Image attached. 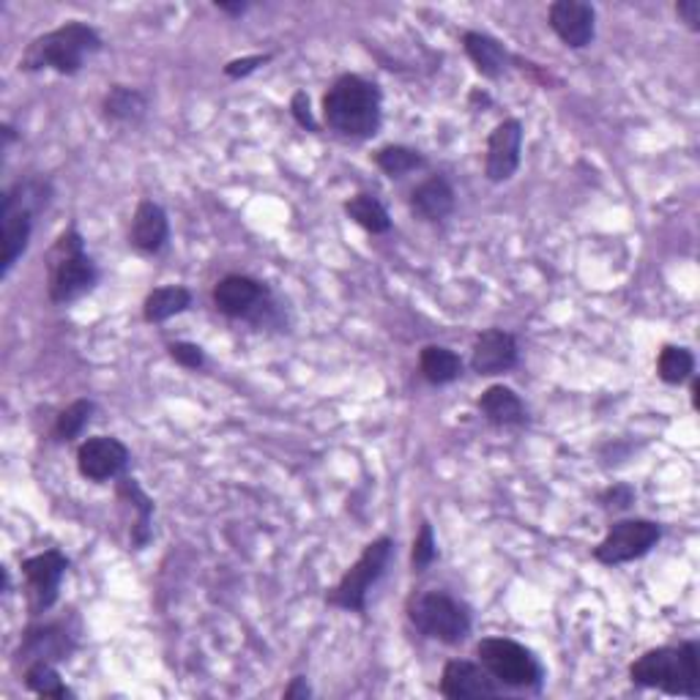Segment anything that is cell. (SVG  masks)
<instances>
[{"mask_svg": "<svg viewBox=\"0 0 700 700\" xmlns=\"http://www.w3.org/2000/svg\"><path fill=\"white\" fill-rule=\"evenodd\" d=\"M380 88L358 74H345L323 99V118L334 132L353 140L373 138L380 129Z\"/></svg>", "mask_w": 700, "mask_h": 700, "instance_id": "cell-1", "label": "cell"}, {"mask_svg": "<svg viewBox=\"0 0 700 700\" xmlns=\"http://www.w3.org/2000/svg\"><path fill=\"white\" fill-rule=\"evenodd\" d=\"M632 685L663 690L668 696L700 698V646L696 640L681 646L651 648L629 668Z\"/></svg>", "mask_w": 700, "mask_h": 700, "instance_id": "cell-2", "label": "cell"}, {"mask_svg": "<svg viewBox=\"0 0 700 700\" xmlns=\"http://www.w3.org/2000/svg\"><path fill=\"white\" fill-rule=\"evenodd\" d=\"M101 50L99 33L85 22H66L55 31L44 33L22 55L20 66L25 72L55 69L61 74H77L83 69L85 58Z\"/></svg>", "mask_w": 700, "mask_h": 700, "instance_id": "cell-3", "label": "cell"}, {"mask_svg": "<svg viewBox=\"0 0 700 700\" xmlns=\"http://www.w3.org/2000/svg\"><path fill=\"white\" fill-rule=\"evenodd\" d=\"M96 280H99V269H96L94 258L85 252L83 236L72 227L55 241L53 252H50V299L55 304H69V301L90 293Z\"/></svg>", "mask_w": 700, "mask_h": 700, "instance_id": "cell-4", "label": "cell"}, {"mask_svg": "<svg viewBox=\"0 0 700 700\" xmlns=\"http://www.w3.org/2000/svg\"><path fill=\"white\" fill-rule=\"evenodd\" d=\"M480 663L500 687H520V690H539L542 687V665L523 643L509 637H485L476 646Z\"/></svg>", "mask_w": 700, "mask_h": 700, "instance_id": "cell-5", "label": "cell"}, {"mask_svg": "<svg viewBox=\"0 0 700 700\" xmlns=\"http://www.w3.org/2000/svg\"><path fill=\"white\" fill-rule=\"evenodd\" d=\"M411 622L417 624L421 635L432 640L457 646L471 632V613L463 602L443 591H427L411 605Z\"/></svg>", "mask_w": 700, "mask_h": 700, "instance_id": "cell-6", "label": "cell"}, {"mask_svg": "<svg viewBox=\"0 0 700 700\" xmlns=\"http://www.w3.org/2000/svg\"><path fill=\"white\" fill-rule=\"evenodd\" d=\"M391 550H395V542L389 537H380L373 545H367L362 559L353 563L348 572H345V578L337 583V589L329 594V602L343 607V611H367V594L384 578L386 567L391 561Z\"/></svg>", "mask_w": 700, "mask_h": 700, "instance_id": "cell-7", "label": "cell"}, {"mask_svg": "<svg viewBox=\"0 0 700 700\" xmlns=\"http://www.w3.org/2000/svg\"><path fill=\"white\" fill-rule=\"evenodd\" d=\"M663 537V528L651 520H622L607 531V537L596 545L594 559L607 567L627 563L646 556Z\"/></svg>", "mask_w": 700, "mask_h": 700, "instance_id": "cell-8", "label": "cell"}, {"mask_svg": "<svg viewBox=\"0 0 700 700\" xmlns=\"http://www.w3.org/2000/svg\"><path fill=\"white\" fill-rule=\"evenodd\" d=\"M129 449L118 438L96 435L77 449V469L85 480L107 482L127 471Z\"/></svg>", "mask_w": 700, "mask_h": 700, "instance_id": "cell-9", "label": "cell"}, {"mask_svg": "<svg viewBox=\"0 0 700 700\" xmlns=\"http://www.w3.org/2000/svg\"><path fill=\"white\" fill-rule=\"evenodd\" d=\"M66 569H69V559L58 550H47V553H39L22 563V574H25L28 589H31L33 611L42 613L55 605Z\"/></svg>", "mask_w": 700, "mask_h": 700, "instance_id": "cell-10", "label": "cell"}, {"mask_svg": "<svg viewBox=\"0 0 700 700\" xmlns=\"http://www.w3.org/2000/svg\"><path fill=\"white\" fill-rule=\"evenodd\" d=\"M214 304L227 317H258L260 312L271 306L269 288L252 280V277L230 274L214 288Z\"/></svg>", "mask_w": 700, "mask_h": 700, "instance_id": "cell-11", "label": "cell"}, {"mask_svg": "<svg viewBox=\"0 0 700 700\" xmlns=\"http://www.w3.org/2000/svg\"><path fill=\"white\" fill-rule=\"evenodd\" d=\"M504 687L480 665L469 659H452L446 663L441 676V696L449 700H487L498 698Z\"/></svg>", "mask_w": 700, "mask_h": 700, "instance_id": "cell-12", "label": "cell"}, {"mask_svg": "<svg viewBox=\"0 0 700 700\" xmlns=\"http://www.w3.org/2000/svg\"><path fill=\"white\" fill-rule=\"evenodd\" d=\"M520 148H523V123L517 118L498 123L487 140V179L500 184L509 181L520 168Z\"/></svg>", "mask_w": 700, "mask_h": 700, "instance_id": "cell-13", "label": "cell"}, {"mask_svg": "<svg viewBox=\"0 0 700 700\" xmlns=\"http://www.w3.org/2000/svg\"><path fill=\"white\" fill-rule=\"evenodd\" d=\"M550 28L567 47L583 50L594 39V6L583 0H556L550 6Z\"/></svg>", "mask_w": 700, "mask_h": 700, "instance_id": "cell-14", "label": "cell"}, {"mask_svg": "<svg viewBox=\"0 0 700 700\" xmlns=\"http://www.w3.org/2000/svg\"><path fill=\"white\" fill-rule=\"evenodd\" d=\"M33 211L20 206L11 195L3 192V203H0V225H3V277L11 274L17 260L28 249L33 230Z\"/></svg>", "mask_w": 700, "mask_h": 700, "instance_id": "cell-15", "label": "cell"}, {"mask_svg": "<svg viewBox=\"0 0 700 700\" xmlns=\"http://www.w3.org/2000/svg\"><path fill=\"white\" fill-rule=\"evenodd\" d=\"M517 364V343L504 329H487L476 337L471 367L480 375H500Z\"/></svg>", "mask_w": 700, "mask_h": 700, "instance_id": "cell-16", "label": "cell"}, {"mask_svg": "<svg viewBox=\"0 0 700 700\" xmlns=\"http://www.w3.org/2000/svg\"><path fill=\"white\" fill-rule=\"evenodd\" d=\"M170 238V222L164 208L153 201H142L134 211L132 230H129V241L146 255L162 252L164 244Z\"/></svg>", "mask_w": 700, "mask_h": 700, "instance_id": "cell-17", "label": "cell"}, {"mask_svg": "<svg viewBox=\"0 0 700 700\" xmlns=\"http://www.w3.org/2000/svg\"><path fill=\"white\" fill-rule=\"evenodd\" d=\"M74 643L69 629H64L61 624H47V627H36L28 629L25 643L20 648V657L28 659V665L39 663H61L72 654Z\"/></svg>", "mask_w": 700, "mask_h": 700, "instance_id": "cell-18", "label": "cell"}, {"mask_svg": "<svg viewBox=\"0 0 700 700\" xmlns=\"http://www.w3.org/2000/svg\"><path fill=\"white\" fill-rule=\"evenodd\" d=\"M413 214L424 222H441L454 211V190L443 175H432L419 184L411 195Z\"/></svg>", "mask_w": 700, "mask_h": 700, "instance_id": "cell-19", "label": "cell"}, {"mask_svg": "<svg viewBox=\"0 0 700 700\" xmlns=\"http://www.w3.org/2000/svg\"><path fill=\"white\" fill-rule=\"evenodd\" d=\"M480 411L485 413L487 421H493L498 427H520L528 421L526 406H523V400L509 386H491L482 395Z\"/></svg>", "mask_w": 700, "mask_h": 700, "instance_id": "cell-20", "label": "cell"}, {"mask_svg": "<svg viewBox=\"0 0 700 700\" xmlns=\"http://www.w3.org/2000/svg\"><path fill=\"white\" fill-rule=\"evenodd\" d=\"M463 44H465V53H469V58L474 61L476 69L485 74V77L495 79L506 72L509 55H506L504 44H500L498 39L487 36V33L469 31L463 36Z\"/></svg>", "mask_w": 700, "mask_h": 700, "instance_id": "cell-21", "label": "cell"}, {"mask_svg": "<svg viewBox=\"0 0 700 700\" xmlns=\"http://www.w3.org/2000/svg\"><path fill=\"white\" fill-rule=\"evenodd\" d=\"M190 304L192 293L184 284H164V288H157L148 295L146 306H142V315H146L148 323H164L170 321V317L190 310Z\"/></svg>", "mask_w": 700, "mask_h": 700, "instance_id": "cell-22", "label": "cell"}, {"mask_svg": "<svg viewBox=\"0 0 700 700\" xmlns=\"http://www.w3.org/2000/svg\"><path fill=\"white\" fill-rule=\"evenodd\" d=\"M148 101L138 88H127V85H116L110 94L105 96V116L110 121L123 123V127H138L146 118Z\"/></svg>", "mask_w": 700, "mask_h": 700, "instance_id": "cell-23", "label": "cell"}, {"mask_svg": "<svg viewBox=\"0 0 700 700\" xmlns=\"http://www.w3.org/2000/svg\"><path fill=\"white\" fill-rule=\"evenodd\" d=\"M419 367L421 375H424L430 384L443 386V384H452L463 375V358L457 356L454 351L443 348V345H427L419 356Z\"/></svg>", "mask_w": 700, "mask_h": 700, "instance_id": "cell-24", "label": "cell"}, {"mask_svg": "<svg viewBox=\"0 0 700 700\" xmlns=\"http://www.w3.org/2000/svg\"><path fill=\"white\" fill-rule=\"evenodd\" d=\"M118 495H121L123 504H129L134 511H138V523L132 526V545L134 548H146L148 539H151L153 500L148 498L146 491H142V487L134 480L118 482Z\"/></svg>", "mask_w": 700, "mask_h": 700, "instance_id": "cell-25", "label": "cell"}, {"mask_svg": "<svg viewBox=\"0 0 700 700\" xmlns=\"http://www.w3.org/2000/svg\"><path fill=\"white\" fill-rule=\"evenodd\" d=\"M345 214L369 233H386L391 227L389 211L375 195H356L345 203Z\"/></svg>", "mask_w": 700, "mask_h": 700, "instance_id": "cell-26", "label": "cell"}, {"mask_svg": "<svg viewBox=\"0 0 700 700\" xmlns=\"http://www.w3.org/2000/svg\"><path fill=\"white\" fill-rule=\"evenodd\" d=\"M25 687L42 698H58V700L74 698V692L64 685V681H61V674L53 668V663H44V659L28 665Z\"/></svg>", "mask_w": 700, "mask_h": 700, "instance_id": "cell-27", "label": "cell"}, {"mask_svg": "<svg viewBox=\"0 0 700 700\" xmlns=\"http://www.w3.org/2000/svg\"><path fill=\"white\" fill-rule=\"evenodd\" d=\"M375 164H378L389 179H402V175L424 168V157H421L419 151H413V148L386 146L375 153Z\"/></svg>", "mask_w": 700, "mask_h": 700, "instance_id": "cell-28", "label": "cell"}, {"mask_svg": "<svg viewBox=\"0 0 700 700\" xmlns=\"http://www.w3.org/2000/svg\"><path fill=\"white\" fill-rule=\"evenodd\" d=\"M696 373V356H692L687 348H676V345H668L659 353L657 362V375L670 386L685 384L687 378H692Z\"/></svg>", "mask_w": 700, "mask_h": 700, "instance_id": "cell-29", "label": "cell"}, {"mask_svg": "<svg viewBox=\"0 0 700 700\" xmlns=\"http://www.w3.org/2000/svg\"><path fill=\"white\" fill-rule=\"evenodd\" d=\"M94 411L96 406L90 400H74L66 411H61L58 421H55V438H58V441H74V438L88 427Z\"/></svg>", "mask_w": 700, "mask_h": 700, "instance_id": "cell-30", "label": "cell"}, {"mask_svg": "<svg viewBox=\"0 0 700 700\" xmlns=\"http://www.w3.org/2000/svg\"><path fill=\"white\" fill-rule=\"evenodd\" d=\"M435 556H438V548H435V539H432L430 523H421V531L417 542H413V567H417V572L430 567V563L435 561Z\"/></svg>", "mask_w": 700, "mask_h": 700, "instance_id": "cell-31", "label": "cell"}, {"mask_svg": "<svg viewBox=\"0 0 700 700\" xmlns=\"http://www.w3.org/2000/svg\"><path fill=\"white\" fill-rule=\"evenodd\" d=\"M170 356L186 369H201L206 364V353H203L201 345L195 343H175L170 345Z\"/></svg>", "mask_w": 700, "mask_h": 700, "instance_id": "cell-32", "label": "cell"}, {"mask_svg": "<svg viewBox=\"0 0 700 700\" xmlns=\"http://www.w3.org/2000/svg\"><path fill=\"white\" fill-rule=\"evenodd\" d=\"M290 112H293V118L299 121L301 129H306V132H317V123L315 118H312L310 96H306L304 90H299V94L293 96V101H290Z\"/></svg>", "mask_w": 700, "mask_h": 700, "instance_id": "cell-33", "label": "cell"}, {"mask_svg": "<svg viewBox=\"0 0 700 700\" xmlns=\"http://www.w3.org/2000/svg\"><path fill=\"white\" fill-rule=\"evenodd\" d=\"M632 500H635V493H632L627 485H616V487H611V491H607L605 495H602V506H605V509H613V511L629 509Z\"/></svg>", "mask_w": 700, "mask_h": 700, "instance_id": "cell-34", "label": "cell"}, {"mask_svg": "<svg viewBox=\"0 0 700 700\" xmlns=\"http://www.w3.org/2000/svg\"><path fill=\"white\" fill-rule=\"evenodd\" d=\"M271 55H252V58H238V61H230V64L225 66V74L227 77H247V74H252L258 66L269 64Z\"/></svg>", "mask_w": 700, "mask_h": 700, "instance_id": "cell-35", "label": "cell"}, {"mask_svg": "<svg viewBox=\"0 0 700 700\" xmlns=\"http://www.w3.org/2000/svg\"><path fill=\"white\" fill-rule=\"evenodd\" d=\"M676 14H679L681 20H685L687 25L692 28V31H698L700 28V0H681V3L676 6Z\"/></svg>", "mask_w": 700, "mask_h": 700, "instance_id": "cell-36", "label": "cell"}, {"mask_svg": "<svg viewBox=\"0 0 700 700\" xmlns=\"http://www.w3.org/2000/svg\"><path fill=\"white\" fill-rule=\"evenodd\" d=\"M312 696V690H310V685H306V679H301V676H295L293 679V685L288 687V690H284V698L288 700H293V698H310Z\"/></svg>", "mask_w": 700, "mask_h": 700, "instance_id": "cell-37", "label": "cell"}, {"mask_svg": "<svg viewBox=\"0 0 700 700\" xmlns=\"http://www.w3.org/2000/svg\"><path fill=\"white\" fill-rule=\"evenodd\" d=\"M216 9L227 11V14H233V17H241L244 11H247V3H216Z\"/></svg>", "mask_w": 700, "mask_h": 700, "instance_id": "cell-38", "label": "cell"}, {"mask_svg": "<svg viewBox=\"0 0 700 700\" xmlns=\"http://www.w3.org/2000/svg\"><path fill=\"white\" fill-rule=\"evenodd\" d=\"M14 138H17V134H14V129H11V127H9V123H3V148H9V142H11V140H14Z\"/></svg>", "mask_w": 700, "mask_h": 700, "instance_id": "cell-39", "label": "cell"}]
</instances>
